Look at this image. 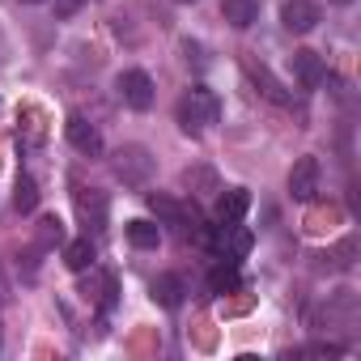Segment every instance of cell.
<instances>
[{"label":"cell","mask_w":361,"mask_h":361,"mask_svg":"<svg viewBox=\"0 0 361 361\" xmlns=\"http://www.w3.org/2000/svg\"><path fill=\"white\" fill-rule=\"evenodd\" d=\"M13 209L18 213H35L39 209V183L30 174H18V188H13Z\"/></svg>","instance_id":"21"},{"label":"cell","mask_w":361,"mask_h":361,"mask_svg":"<svg viewBox=\"0 0 361 361\" xmlns=\"http://www.w3.org/2000/svg\"><path fill=\"white\" fill-rule=\"evenodd\" d=\"M209 289H213V293H234V289H238V264H234V259H221V264L209 272Z\"/></svg>","instance_id":"20"},{"label":"cell","mask_w":361,"mask_h":361,"mask_svg":"<svg viewBox=\"0 0 361 361\" xmlns=\"http://www.w3.org/2000/svg\"><path fill=\"white\" fill-rule=\"evenodd\" d=\"M115 94L128 111H149L153 106V77L140 73V68H128L115 77Z\"/></svg>","instance_id":"4"},{"label":"cell","mask_w":361,"mask_h":361,"mask_svg":"<svg viewBox=\"0 0 361 361\" xmlns=\"http://www.w3.org/2000/svg\"><path fill=\"white\" fill-rule=\"evenodd\" d=\"M221 18L234 30H247V26L259 22V0H221Z\"/></svg>","instance_id":"15"},{"label":"cell","mask_w":361,"mask_h":361,"mask_svg":"<svg viewBox=\"0 0 361 361\" xmlns=\"http://www.w3.org/2000/svg\"><path fill=\"white\" fill-rule=\"evenodd\" d=\"M73 200H77V213H81V221H85V230H94V234H102V230H106V213H111V204H106V196H102L98 188H77V192H73Z\"/></svg>","instance_id":"5"},{"label":"cell","mask_w":361,"mask_h":361,"mask_svg":"<svg viewBox=\"0 0 361 361\" xmlns=\"http://www.w3.org/2000/svg\"><path fill=\"white\" fill-rule=\"evenodd\" d=\"M35 247H39V251L64 247V221H60V217H43V221H39V234H35Z\"/></svg>","instance_id":"22"},{"label":"cell","mask_w":361,"mask_h":361,"mask_svg":"<svg viewBox=\"0 0 361 361\" xmlns=\"http://www.w3.org/2000/svg\"><path fill=\"white\" fill-rule=\"evenodd\" d=\"M183 188L209 200V196H217V192H221V178H217V170H213V166H192V170H183Z\"/></svg>","instance_id":"14"},{"label":"cell","mask_w":361,"mask_h":361,"mask_svg":"<svg viewBox=\"0 0 361 361\" xmlns=\"http://www.w3.org/2000/svg\"><path fill=\"white\" fill-rule=\"evenodd\" d=\"M251 209V192L247 188H230V192H217V226H230V221H243Z\"/></svg>","instance_id":"11"},{"label":"cell","mask_w":361,"mask_h":361,"mask_svg":"<svg viewBox=\"0 0 361 361\" xmlns=\"http://www.w3.org/2000/svg\"><path fill=\"white\" fill-rule=\"evenodd\" d=\"M213 243H217L221 259H234V264H238V259H243V255L255 247V234H251L247 226L230 221V226H217V238H213Z\"/></svg>","instance_id":"9"},{"label":"cell","mask_w":361,"mask_h":361,"mask_svg":"<svg viewBox=\"0 0 361 361\" xmlns=\"http://www.w3.org/2000/svg\"><path fill=\"white\" fill-rule=\"evenodd\" d=\"M26 5H39V0H26Z\"/></svg>","instance_id":"26"},{"label":"cell","mask_w":361,"mask_h":361,"mask_svg":"<svg viewBox=\"0 0 361 361\" xmlns=\"http://www.w3.org/2000/svg\"><path fill=\"white\" fill-rule=\"evenodd\" d=\"M111 166H115V178L123 188H149V178H153V170H157V157L145 149V145H123V149H115V157H111Z\"/></svg>","instance_id":"2"},{"label":"cell","mask_w":361,"mask_h":361,"mask_svg":"<svg viewBox=\"0 0 361 361\" xmlns=\"http://www.w3.org/2000/svg\"><path fill=\"white\" fill-rule=\"evenodd\" d=\"M247 73H251V81L259 85V94H264V98H272L276 106H293V94H289V90H285V85L272 77V68H268V64H255V60H247Z\"/></svg>","instance_id":"13"},{"label":"cell","mask_w":361,"mask_h":361,"mask_svg":"<svg viewBox=\"0 0 361 361\" xmlns=\"http://www.w3.org/2000/svg\"><path fill=\"white\" fill-rule=\"evenodd\" d=\"M64 136H68V145L77 149V153H85V157H98L102 153V136H98V128L85 119V115H68L64 119Z\"/></svg>","instance_id":"7"},{"label":"cell","mask_w":361,"mask_h":361,"mask_svg":"<svg viewBox=\"0 0 361 361\" xmlns=\"http://www.w3.org/2000/svg\"><path fill=\"white\" fill-rule=\"evenodd\" d=\"M281 26L289 35H310L319 26V5L314 0H285L281 5Z\"/></svg>","instance_id":"8"},{"label":"cell","mask_w":361,"mask_h":361,"mask_svg":"<svg viewBox=\"0 0 361 361\" xmlns=\"http://www.w3.org/2000/svg\"><path fill=\"white\" fill-rule=\"evenodd\" d=\"M123 234H128V243H132L136 251H153V247L161 243V226H153V221H145V217L128 221V226H123Z\"/></svg>","instance_id":"17"},{"label":"cell","mask_w":361,"mask_h":361,"mask_svg":"<svg viewBox=\"0 0 361 361\" xmlns=\"http://www.w3.org/2000/svg\"><path fill=\"white\" fill-rule=\"evenodd\" d=\"M149 293H153V302H157V306L174 310V306H183V293H188V285H183V276H178V272H161V276H153Z\"/></svg>","instance_id":"12"},{"label":"cell","mask_w":361,"mask_h":361,"mask_svg":"<svg viewBox=\"0 0 361 361\" xmlns=\"http://www.w3.org/2000/svg\"><path fill=\"white\" fill-rule=\"evenodd\" d=\"M94 259H98V251H94L90 234L64 243V268H68V272H85V268H94Z\"/></svg>","instance_id":"16"},{"label":"cell","mask_w":361,"mask_h":361,"mask_svg":"<svg viewBox=\"0 0 361 361\" xmlns=\"http://www.w3.org/2000/svg\"><path fill=\"white\" fill-rule=\"evenodd\" d=\"M217 115H221V102H217V94L209 85L183 90V98H178V106H174V119H178V128H183L188 136H200L209 123H217Z\"/></svg>","instance_id":"1"},{"label":"cell","mask_w":361,"mask_h":361,"mask_svg":"<svg viewBox=\"0 0 361 361\" xmlns=\"http://www.w3.org/2000/svg\"><path fill=\"white\" fill-rule=\"evenodd\" d=\"M174 5H196V0H174Z\"/></svg>","instance_id":"24"},{"label":"cell","mask_w":361,"mask_h":361,"mask_svg":"<svg viewBox=\"0 0 361 361\" xmlns=\"http://www.w3.org/2000/svg\"><path fill=\"white\" fill-rule=\"evenodd\" d=\"M81 293L94 298L98 310H111V306H115V276H111V272H94V281H85Z\"/></svg>","instance_id":"18"},{"label":"cell","mask_w":361,"mask_h":361,"mask_svg":"<svg viewBox=\"0 0 361 361\" xmlns=\"http://www.w3.org/2000/svg\"><path fill=\"white\" fill-rule=\"evenodd\" d=\"M319 259H327V268H331V272H348V268L357 264V238H353V234H344V238H340L327 255H319Z\"/></svg>","instance_id":"19"},{"label":"cell","mask_w":361,"mask_h":361,"mask_svg":"<svg viewBox=\"0 0 361 361\" xmlns=\"http://www.w3.org/2000/svg\"><path fill=\"white\" fill-rule=\"evenodd\" d=\"M289 64H293V77H298V85H302V90H319V85H323V77H327L323 56H319V51H310V47L293 51V56H289Z\"/></svg>","instance_id":"10"},{"label":"cell","mask_w":361,"mask_h":361,"mask_svg":"<svg viewBox=\"0 0 361 361\" xmlns=\"http://www.w3.org/2000/svg\"><path fill=\"white\" fill-rule=\"evenodd\" d=\"M81 9V0H56V18H73Z\"/></svg>","instance_id":"23"},{"label":"cell","mask_w":361,"mask_h":361,"mask_svg":"<svg viewBox=\"0 0 361 361\" xmlns=\"http://www.w3.org/2000/svg\"><path fill=\"white\" fill-rule=\"evenodd\" d=\"M145 200H149V209H153V217H157L161 226H178V230L196 226V217H192V209H188L183 200H174V196H166V192H149Z\"/></svg>","instance_id":"6"},{"label":"cell","mask_w":361,"mask_h":361,"mask_svg":"<svg viewBox=\"0 0 361 361\" xmlns=\"http://www.w3.org/2000/svg\"><path fill=\"white\" fill-rule=\"evenodd\" d=\"M331 5H353V0H331Z\"/></svg>","instance_id":"25"},{"label":"cell","mask_w":361,"mask_h":361,"mask_svg":"<svg viewBox=\"0 0 361 361\" xmlns=\"http://www.w3.org/2000/svg\"><path fill=\"white\" fill-rule=\"evenodd\" d=\"M319 183H323V166H319V157H314V153L298 157L293 170H289V196H293L298 204H314V200H319Z\"/></svg>","instance_id":"3"}]
</instances>
